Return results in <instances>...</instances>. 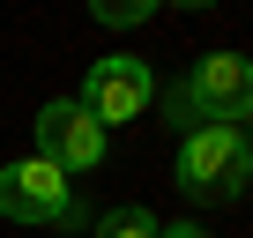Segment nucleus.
<instances>
[{"label": "nucleus", "mask_w": 253, "mask_h": 238, "mask_svg": "<svg viewBox=\"0 0 253 238\" xmlns=\"http://www.w3.org/2000/svg\"><path fill=\"white\" fill-rule=\"evenodd\" d=\"M104 149H112V134L97 127V119H89L75 97H52V104L38 112V157H45V164H60L67 179H75V171H97V164H104Z\"/></svg>", "instance_id": "5"}, {"label": "nucleus", "mask_w": 253, "mask_h": 238, "mask_svg": "<svg viewBox=\"0 0 253 238\" xmlns=\"http://www.w3.org/2000/svg\"><path fill=\"white\" fill-rule=\"evenodd\" d=\"M89 238H157V216H149L142 201H119V208L89 216Z\"/></svg>", "instance_id": "6"}, {"label": "nucleus", "mask_w": 253, "mask_h": 238, "mask_svg": "<svg viewBox=\"0 0 253 238\" xmlns=\"http://www.w3.org/2000/svg\"><path fill=\"white\" fill-rule=\"evenodd\" d=\"M157 238H209L201 223H157Z\"/></svg>", "instance_id": "8"}, {"label": "nucleus", "mask_w": 253, "mask_h": 238, "mask_svg": "<svg viewBox=\"0 0 253 238\" xmlns=\"http://www.w3.org/2000/svg\"><path fill=\"white\" fill-rule=\"evenodd\" d=\"M97 23L104 30H134V23H149V0H97Z\"/></svg>", "instance_id": "7"}, {"label": "nucleus", "mask_w": 253, "mask_h": 238, "mask_svg": "<svg viewBox=\"0 0 253 238\" xmlns=\"http://www.w3.org/2000/svg\"><path fill=\"white\" fill-rule=\"evenodd\" d=\"M171 171H179V194L186 201H223L231 208L253 186V142L238 127H194V134H179Z\"/></svg>", "instance_id": "2"}, {"label": "nucleus", "mask_w": 253, "mask_h": 238, "mask_svg": "<svg viewBox=\"0 0 253 238\" xmlns=\"http://www.w3.org/2000/svg\"><path fill=\"white\" fill-rule=\"evenodd\" d=\"M97 127L112 134L119 119H142L149 104H157V67L142 60V52H104V60H89V75H82V97H75Z\"/></svg>", "instance_id": "4"}, {"label": "nucleus", "mask_w": 253, "mask_h": 238, "mask_svg": "<svg viewBox=\"0 0 253 238\" xmlns=\"http://www.w3.org/2000/svg\"><path fill=\"white\" fill-rule=\"evenodd\" d=\"M157 104L179 134L194 127H253V60L246 52H201L179 82H157Z\"/></svg>", "instance_id": "1"}, {"label": "nucleus", "mask_w": 253, "mask_h": 238, "mask_svg": "<svg viewBox=\"0 0 253 238\" xmlns=\"http://www.w3.org/2000/svg\"><path fill=\"white\" fill-rule=\"evenodd\" d=\"M0 216L8 223H60V231H89V208L75 201V179L45 157H15L0 164Z\"/></svg>", "instance_id": "3"}]
</instances>
